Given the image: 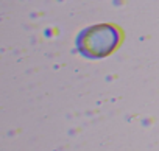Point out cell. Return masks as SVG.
<instances>
[{"label": "cell", "instance_id": "obj_1", "mask_svg": "<svg viewBox=\"0 0 159 151\" xmlns=\"http://www.w3.org/2000/svg\"><path fill=\"white\" fill-rule=\"evenodd\" d=\"M120 31L114 25L102 24L84 28L76 38V50L86 58L98 59L112 53L120 44Z\"/></svg>", "mask_w": 159, "mask_h": 151}]
</instances>
